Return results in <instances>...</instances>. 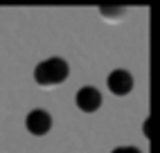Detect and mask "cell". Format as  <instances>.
Segmentation results:
<instances>
[{"label": "cell", "instance_id": "cell-3", "mask_svg": "<svg viewBox=\"0 0 160 153\" xmlns=\"http://www.w3.org/2000/svg\"><path fill=\"white\" fill-rule=\"evenodd\" d=\"M74 106L81 113H97L102 106V92L95 86H81L74 95Z\"/></svg>", "mask_w": 160, "mask_h": 153}, {"label": "cell", "instance_id": "cell-4", "mask_svg": "<svg viewBox=\"0 0 160 153\" xmlns=\"http://www.w3.org/2000/svg\"><path fill=\"white\" fill-rule=\"evenodd\" d=\"M106 88H108L115 97H124L133 90V74L124 68L113 70L108 76H106Z\"/></svg>", "mask_w": 160, "mask_h": 153}, {"label": "cell", "instance_id": "cell-2", "mask_svg": "<svg viewBox=\"0 0 160 153\" xmlns=\"http://www.w3.org/2000/svg\"><path fill=\"white\" fill-rule=\"evenodd\" d=\"M25 128H27V133L36 135V137H43L52 131V115L48 111H43V108H34L25 117Z\"/></svg>", "mask_w": 160, "mask_h": 153}, {"label": "cell", "instance_id": "cell-6", "mask_svg": "<svg viewBox=\"0 0 160 153\" xmlns=\"http://www.w3.org/2000/svg\"><path fill=\"white\" fill-rule=\"evenodd\" d=\"M111 153H142V151L135 149V146H117V149H113Z\"/></svg>", "mask_w": 160, "mask_h": 153}, {"label": "cell", "instance_id": "cell-5", "mask_svg": "<svg viewBox=\"0 0 160 153\" xmlns=\"http://www.w3.org/2000/svg\"><path fill=\"white\" fill-rule=\"evenodd\" d=\"M99 14H102L104 18H113V20H117V18H122L126 12H124L122 7H115V9H113V7H102Z\"/></svg>", "mask_w": 160, "mask_h": 153}, {"label": "cell", "instance_id": "cell-1", "mask_svg": "<svg viewBox=\"0 0 160 153\" xmlns=\"http://www.w3.org/2000/svg\"><path fill=\"white\" fill-rule=\"evenodd\" d=\"M68 74H70L68 61H63L61 57H50L34 68V81L43 88H52V86L63 83L68 79Z\"/></svg>", "mask_w": 160, "mask_h": 153}]
</instances>
